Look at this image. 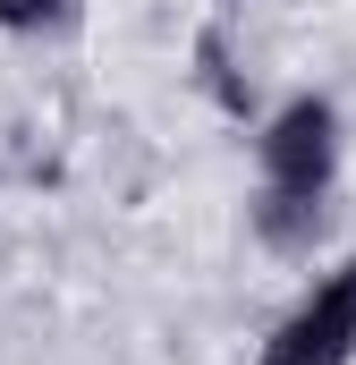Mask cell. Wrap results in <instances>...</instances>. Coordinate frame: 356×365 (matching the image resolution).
<instances>
[{"instance_id": "obj_1", "label": "cell", "mask_w": 356, "mask_h": 365, "mask_svg": "<svg viewBox=\"0 0 356 365\" xmlns=\"http://www.w3.org/2000/svg\"><path fill=\"white\" fill-rule=\"evenodd\" d=\"M331 170H340V119H331V102H323V93H297V102L263 128V204H255L263 247L297 255V247L323 230Z\"/></svg>"}, {"instance_id": "obj_2", "label": "cell", "mask_w": 356, "mask_h": 365, "mask_svg": "<svg viewBox=\"0 0 356 365\" xmlns=\"http://www.w3.org/2000/svg\"><path fill=\"white\" fill-rule=\"evenodd\" d=\"M348 357H356V264L323 280V289L263 340L255 365H348Z\"/></svg>"}, {"instance_id": "obj_3", "label": "cell", "mask_w": 356, "mask_h": 365, "mask_svg": "<svg viewBox=\"0 0 356 365\" xmlns=\"http://www.w3.org/2000/svg\"><path fill=\"white\" fill-rule=\"evenodd\" d=\"M68 17H77V0H0V26L9 34H51Z\"/></svg>"}]
</instances>
